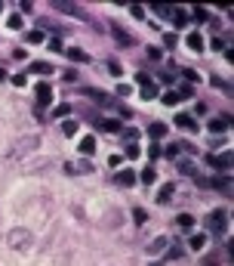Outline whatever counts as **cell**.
Instances as JSON below:
<instances>
[{"mask_svg":"<svg viewBox=\"0 0 234 266\" xmlns=\"http://www.w3.org/2000/svg\"><path fill=\"white\" fill-rule=\"evenodd\" d=\"M0 13H3V3H0Z\"/></svg>","mask_w":234,"mask_h":266,"instance_id":"cell-38","label":"cell"},{"mask_svg":"<svg viewBox=\"0 0 234 266\" xmlns=\"http://www.w3.org/2000/svg\"><path fill=\"white\" fill-rule=\"evenodd\" d=\"M170 198H173V186H170V183H166V186L161 189V192H157V204H166V201H170Z\"/></svg>","mask_w":234,"mask_h":266,"instance_id":"cell-21","label":"cell"},{"mask_svg":"<svg viewBox=\"0 0 234 266\" xmlns=\"http://www.w3.org/2000/svg\"><path fill=\"white\" fill-rule=\"evenodd\" d=\"M176 127H182V130H191V133H194V130H197V121L191 118L188 112H179V115H176Z\"/></svg>","mask_w":234,"mask_h":266,"instance_id":"cell-9","label":"cell"},{"mask_svg":"<svg viewBox=\"0 0 234 266\" xmlns=\"http://www.w3.org/2000/svg\"><path fill=\"white\" fill-rule=\"evenodd\" d=\"M93 152H96V139H93V136H83V139H80V155L89 158Z\"/></svg>","mask_w":234,"mask_h":266,"instance_id":"cell-15","label":"cell"},{"mask_svg":"<svg viewBox=\"0 0 234 266\" xmlns=\"http://www.w3.org/2000/svg\"><path fill=\"white\" fill-rule=\"evenodd\" d=\"M136 81H139V93H142V99H154L157 96V87H154V81H148L145 74H136Z\"/></svg>","mask_w":234,"mask_h":266,"instance_id":"cell-4","label":"cell"},{"mask_svg":"<svg viewBox=\"0 0 234 266\" xmlns=\"http://www.w3.org/2000/svg\"><path fill=\"white\" fill-rule=\"evenodd\" d=\"M108 71H111V74H120V62H108Z\"/></svg>","mask_w":234,"mask_h":266,"instance_id":"cell-36","label":"cell"},{"mask_svg":"<svg viewBox=\"0 0 234 266\" xmlns=\"http://www.w3.org/2000/svg\"><path fill=\"white\" fill-rule=\"evenodd\" d=\"M188 47H191V50H197V53H200V50H204V37H200L197 31H191V34H188Z\"/></svg>","mask_w":234,"mask_h":266,"instance_id":"cell-19","label":"cell"},{"mask_svg":"<svg viewBox=\"0 0 234 266\" xmlns=\"http://www.w3.org/2000/svg\"><path fill=\"white\" fill-rule=\"evenodd\" d=\"M132 220H136V223H139V226H142V223H145V220H148V214H145V211H142V207H136V211H132Z\"/></svg>","mask_w":234,"mask_h":266,"instance_id":"cell-28","label":"cell"},{"mask_svg":"<svg viewBox=\"0 0 234 266\" xmlns=\"http://www.w3.org/2000/svg\"><path fill=\"white\" fill-rule=\"evenodd\" d=\"M19 6H22V13H34V3H31V0H22Z\"/></svg>","mask_w":234,"mask_h":266,"instance_id":"cell-32","label":"cell"},{"mask_svg":"<svg viewBox=\"0 0 234 266\" xmlns=\"http://www.w3.org/2000/svg\"><path fill=\"white\" fill-rule=\"evenodd\" d=\"M6 245H10L13 251L25 254V251H28L31 245H34V235H31V229H22V226H19V229H13L10 235H6Z\"/></svg>","mask_w":234,"mask_h":266,"instance_id":"cell-2","label":"cell"},{"mask_svg":"<svg viewBox=\"0 0 234 266\" xmlns=\"http://www.w3.org/2000/svg\"><path fill=\"white\" fill-rule=\"evenodd\" d=\"M89 170H93V161H89V158H80V161L65 164V173H71V177H77V173H89Z\"/></svg>","mask_w":234,"mask_h":266,"instance_id":"cell-5","label":"cell"},{"mask_svg":"<svg viewBox=\"0 0 234 266\" xmlns=\"http://www.w3.org/2000/svg\"><path fill=\"white\" fill-rule=\"evenodd\" d=\"M28 44H44V31H28Z\"/></svg>","mask_w":234,"mask_h":266,"instance_id":"cell-26","label":"cell"},{"mask_svg":"<svg viewBox=\"0 0 234 266\" xmlns=\"http://www.w3.org/2000/svg\"><path fill=\"white\" fill-rule=\"evenodd\" d=\"M34 93H37V102H40V105H49V102H53V87H49L46 81H40Z\"/></svg>","mask_w":234,"mask_h":266,"instance_id":"cell-7","label":"cell"},{"mask_svg":"<svg viewBox=\"0 0 234 266\" xmlns=\"http://www.w3.org/2000/svg\"><path fill=\"white\" fill-rule=\"evenodd\" d=\"M96 127H102V130H108V133L123 130V127H120V121H114V118H99V121H96Z\"/></svg>","mask_w":234,"mask_h":266,"instance_id":"cell-13","label":"cell"},{"mask_svg":"<svg viewBox=\"0 0 234 266\" xmlns=\"http://www.w3.org/2000/svg\"><path fill=\"white\" fill-rule=\"evenodd\" d=\"M114 40H117L120 47H132V37H130L123 28H114Z\"/></svg>","mask_w":234,"mask_h":266,"instance_id":"cell-18","label":"cell"},{"mask_svg":"<svg viewBox=\"0 0 234 266\" xmlns=\"http://www.w3.org/2000/svg\"><path fill=\"white\" fill-rule=\"evenodd\" d=\"M68 112H71V105H56V109H53V118H65Z\"/></svg>","mask_w":234,"mask_h":266,"instance_id":"cell-27","label":"cell"},{"mask_svg":"<svg viewBox=\"0 0 234 266\" xmlns=\"http://www.w3.org/2000/svg\"><path fill=\"white\" fill-rule=\"evenodd\" d=\"M170 245H173L170 238H166V235H161V238H154V242H148V248H145V251H148V254H161V251H166Z\"/></svg>","mask_w":234,"mask_h":266,"instance_id":"cell-11","label":"cell"},{"mask_svg":"<svg viewBox=\"0 0 234 266\" xmlns=\"http://www.w3.org/2000/svg\"><path fill=\"white\" fill-rule=\"evenodd\" d=\"M176 28H182V25H188V10H179V6H170V16H166Z\"/></svg>","mask_w":234,"mask_h":266,"instance_id":"cell-8","label":"cell"},{"mask_svg":"<svg viewBox=\"0 0 234 266\" xmlns=\"http://www.w3.org/2000/svg\"><path fill=\"white\" fill-rule=\"evenodd\" d=\"M62 133H65V136H74V133H77V121H65L62 124Z\"/></svg>","mask_w":234,"mask_h":266,"instance_id":"cell-23","label":"cell"},{"mask_svg":"<svg viewBox=\"0 0 234 266\" xmlns=\"http://www.w3.org/2000/svg\"><path fill=\"white\" fill-rule=\"evenodd\" d=\"M179 99H185V96H182V90H173V93H163V102H166V105H176Z\"/></svg>","mask_w":234,"mask_h":266,"instance_id":"cell-22","label":"cell"},{"mask_svg":"<svg viewBox=\"0 0 234 266\" xmlns=\"http://www.w3.org/2000/svg\"><path fill=\"white\" fill-rule=\"evenodd\" d=\"M176 226L179 229H194V217H191V214H179V217H176Z\"/></svg>","mask_w":234,"mask_h":266,"instance_id":"cell-16","label":"cell"},{"mask_svg":"<svg viewBox=\"0 0 234 266\" xmlns=\"http://www.w3.org/2000/svg\"><path fill=\"white\" fill-rule=\"evenodd\" d=\"M151 266H161V263H151Z\"/></svg>","mask_w":234,"mask_h":266,"instance_id":"cell-39","label":"cell"},{"mask_svg":"<svg viewBox=\"0 0 234 266\" xmlns=\"http://www.w3.org/2000/svg\"><path fill=\"white\" fill-rule=\"evenodd\" d=\"M10 81H13V84H15V87H25V84H28V78H25V74H13V78H10Z\"/></svg>","mask_w":234,"mask_h":266,"instance_id":"cell-30","label":"cell"},{"mask_svg":"<svg viewBox=\"0 0 234 266\" xmlns=\"http://www.w3.org/2000/svg\"><path fill=\"white\" fill-rule=\"evenodd\" d=\"M37 146H40V136H37V133L19 136V139L10 146V161H22V158H28L31 152H37Z\"/></svg>","mask_w":234,"mask_h":266,"instance_id":"cell-1","label":"cell"},{"mask_svg":"<svg viewBox=\"0 0 234 266\" xmlns=\"http://www.w3.org/2000/svg\"><path fill=\"white\" fill-rule=\"evenodd\" d=\"M206 245V235H191V251H200Z\"/></svg>","mask_w":234,"mask_h":266,"instance_id":"cell-24","label":"cell"},{"mask_svg":"<svg viewBox=\"0 0 234 266\" xmlns=\"http://www.w3.org/2000/svg\"><path fill=\"white\" fill-rule=\"evenodd\" d=\"M0 81H6V71L3 68H0Z\"/></svg>","mask_w":234,"mask_h":266,"instance_id":"cell-37","label":"cell"},{"mask_svg":"<svg viewBox=\"0 0 234 266\" xmlns=\"http://www.w3.org/2000/svg\"><path fill=\"white\" fill-rule=\"evenodd\" d=\"M148 59H161V50H157V47H148Z\"/></svg>","mask_w":234,"mask_h":266,"instance_id":"cell-35","label":"cell"},{"mask_svg":"<svg viewBox=\"0 0 234 266\" xmlns=\"http://www.w3.org/2000/svg\"><path fill=\"white\" fill-rule=\"evenodd\" d=\"M170 257H173V260H179V257H182V248H176V245H170Z\"/></svg>","mask_w":234,"mask_h":266,"instance_id":"cell-34","label":"cell"},{"mask_svg":"<svg viewBox=\"0 0 234 266\" xmlns=\"http://www.w3.org/2000/svg\"><path fill=\"white\" fill-rule=\"evenodd\" d=\"M68 59H74V62H89V56L83 53L80 47H68Z\"/></svg>","mask_w":234,"mask_h":266,"instance_id":"cell-17","label":"cell"},{"mask_svg":"<svg viewBox=\"0 0 234 266\" xmlns=\"http://www.w3.org/2000/svg\"><path fill=\"white\" fill-rule=\"evenodd\" d=\"M179 170H182V173H194V164H188V161H182V164H179Z\"/></svg>","mask_w":234,"mask_h":266,"instance_id":"cell-33","label":"cell"},{"mask_svg":"<svg viewBox=\"0 0 234 266\" xmlns=\"http://www.w3.org/2000/svg\"><path fill=\"white\" fill-rule=\"evenodd\" d=\"M31 71L34 74H53V65L49 62H31Z\"/></svg>","mask_w":234,"mask_h":266,"instance_id":"cell-20","label":"cell"},{"mask_svg":"<svg viewBox=\"0 0 234 266\" xmlns=\"http://www.w3.org/2000/svg\"><path fill=\"white\" fill-rule=\"evenodd\" d=\"M142 183H145V186H148V183H154V167H145V170H142Z\"/></svg>","mask_w":234,"mask_h":266,"instance_id":"cell-29","label":"cell"},{"mask_svg":"<svg viewBox=\"0 0 234 266\" xmlns=\"http://www.w3.org/2000/svg\"><path fill=\"white\" fill-rule=\"evenodd\" d=\"M206 226H210V232H225V211H213L210 217H206Z\"/></svg>","mask_w":234,"mask_h":266,"instance_id":"cell-6","label":"cell"},{"mask_svg":"<svg viewBox=\"0 0 234 266\" xmlns=\"http://www.w3.org/2000/svg\"><path fill=\"white\" fill-rule=\"evenodd\" d=\"M206 161H210L213 167H222V170H228V167H231V155H228V152H225V155H219V158H216V155H210Z\"/></svg>","mask_w":234,"mask_h":266,"instance_id":"cell-14","label":"cell"},{"mask_svg":"<svg viewBox=\"0 0 234 266\" xmlns=\"http://www.w3.org/2000/svg\"><path fill=\"white\" fill-rule=\"evenodd\" d=\"M53 6H56L58 13H65V16H74V19H83V22L89 19V16H87V10H80L77 3H62V0H58V3H53Z\"/></svg>","mask_w":234,"mask_h":266,"instance_id":"cell-3","label":"cell"},{"mask_svg":"<svg viewBox=\"0 0 234 266\" xmlns=\"http://www.w3.org/2000/svg\"><path fill=\"white\" fill-rule=\"evenodd\" d=\"M6 25H10V28H22V16H10Z\"/></svg>","mask_w":234,"mask_h":266,"instance_id":"cell-31","label":"cell"},{"mask_svg":"<svg viewBox=\"0 0 234 266\" xmlns=\"http://www.w3.org/2000/svg\"><path fill=\"white\" fill-rule=\"evenodd\" d=\"M148 133H151L154 139H161L163 133H166V127H163V124H151V127H148Z\"/></svg>","mask_w":234,"mask_h":266,"instance_id":"cell-25","label":"cell"},{"mask_svg":"<svg viewBox=\"0 0 234 266\" xmlns=\"http://www.w3.org/2000/svg\"><path fill=\"white\" fill-rule=\"evenodd\" d=\"M136 173H132V170H120V173H117V177H114V183H117V186H123V189H130V186H136Z\"/></svg>","mask_w":234,"mask_h":266,"instance_id":"cell-10","label":"cell"},{"mask_svg":"<svg viewBox=\"0 0 234 266\" xmlns=\"http://www.w3.org/2000/svg\"><path fill=\"white\" fill-rule=\"evenodd\" d=\"M206 130H210V133H225V130H228V118L216 115V118H210V124H206Z\"/></svg>","mask_w":234,"mask_h":266,"instance_id":"cell-12","label":"cell"}]
</instances>
